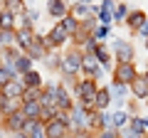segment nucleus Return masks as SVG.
I'll return each instance as SVG.
<instances>
[{
  "label": "nucleus",
  "instance_id": "nucleus-1",
  "mask_svg": "<svg viewBox=\"0 0 148 138\" xmlns=\"http://www.w3.org/2000/svg\"><path fill=\"white\" fill-rule=\"evenodd\" d=\"M45 42H47V49H62L69 42V32L62 27V22H54L49 32L45 35Z\"/></svg>",
  "mask_w": 148,
  "mask_h": 138
},
{
  "label": "nucleus",
  "instance_id": "nucleus-2",
  "mask_svg": "<svg viewBox=\"0 0 148 138\" xmlns=\"http://www.w3.org/2000/svg\"><path fill=\"white\" fill-rule=\"evenodd\" d=\"M138 74V69H136V64L133 62H116V67H114V84H131L133 81V77Z\"/></svg>",
  "mask_w": 148,
  "mask_h": 138
},
{
  "label": "nucleus",
  "instance_id": "nucleus-3",
  "mask_svg": "<svg viewBox=\"0 0 148 138\" xmlns=\"http://www.w3.org/2000/svg\"><path fill=\"white\" fill-rule=\"evenodd\" d=\"M69 131L72 133L89 131V116H86V111L79 106V104H74V109L69 111Z\"/></svg>",
  "mask_w": 148,
  "mask_h": 138
},
{
  "label": "nucleus",
  "instance_id": "nucleus-4",
  "mask_svg": "<svg viewBox=\"0 0 148 138\" xmlns=\"http://www.w3.org/2000/svg\"><path fill=\"white\" fill-rule=\"evenodd\" d=\"M84 77H89V79H104V69H101V64L96 62L94 54H82V69H79Z\"/></svg>",
  "mask_w": 148,
  "mask_h": 138
},
{
  "label": "nucleus",
  "instance_id": "nucleus-5",
  "mask_svg": "<svg viewBox=\"0 0 148 138\" xmlns=\"http://www.w3.org/2000/svg\"><path fill=\"white\" fill-rule=\"evenodd\" d=\"M25 113L20 111V109H15L12 113H8V116H3V131L5 133H20L22 126H25Z\"/></svg>",
  "mask_w": 148,
  "mask_h": 138
},
{
  "label": "nucleus",
  "instance_id": "nucleus-6",
  "mask_svg": "<svg viewBox=\"0 0 148 138\" xmlns=\"http://www.w3.org/2000/svg\"><path fill=\"white\" fill-rule=\"evenodd\" d=\"M25 54L32 59V62H37V59H45L49 54L47 49V42H45V35H35V40H32V44L25 49Z\"/></svg>",
  "mask_w": 148,
  "mask_h": 138
},
{
  "label": "nucleus",
  "instance_id": "nucleus-7",
  "mask_svg": "<svg viewBox=\"0 0 148 138\" xmlns=\"http://www.w3.org/2000/svg\"><path fill=\"white\" fill-rule=\"evenodd\" d=\"M111 49H114V54H116L119 62H133V44L131 42L116 37L114 42H111Z\"/></svg>",
  "mask_w": 148,
  "mask_h": 138
},
{
  "label": "nucleus",
  "instance_id": "nucleus-8",
  "mask_svg": "<svg viewBox=\"0 0 148 138\" xmlns=\"http://www.w3.org/2000/svg\"><path fill=\"white\" fill-rule=\"evenodd\" d=\"M32 40H35V30H32V25H20L15 30V47L20 49V52H25V49L30 47Z\"/></svg>",
  "mask_w": 148,
  "mask_h": 138
},
{
  "label": "nucleus",
  "instance_id": "nucleus-9",
  "mask_svg": "<svg viewBox=\"0 0 148 138\" xmlns=\"http://www.w3.org/2000/svg\"><path fill=\"white\" fill-rule=\"evenodd\" d=\"M0 91H3V96H5V99L20 101L22 94H25V84H22V79L17 77V79H10L8 84H3V86H0Z\"/></svg>",
  "mask_w": 148,
  "mask_h": 138
},
{
  "label": "nucleus",
  "instance_id": "nucleus-10",
  "mask_svg": "<svg viewBox=\"0 0 148 138\" xmlns=\"http://www.w3.org/2000/svg\"><path fill=\"white\" fill-rule=\"evenodd\" d=\"M54 106H57L59 111H72V109H74V101H72V96H69V86L57 84V96H54Z\"/></svg>",
  "mask_w": 148,
  "mask_h": 138
},
{
  "label": "nucleus",
  "instance_id": "nucleus-11",
  "mask_svg": "<svg viewBox=\"0 0 148 138\" xmlns=\"http://www.w3.org/2000/svg\"><path fill=\"white\" fill-rule=\"evenodd\" d=\"M128 91L133 94V99H146L148 96V77L146 74H136L133 81L128 84Z\"/></svg>",
  "mask_w": 148,
  "mask_h": 138
},
{
  "label": "nucleus",
  "instance_id": "nucleus-12",
  "mask_svg": "<svg viewBox=\"0 0 148 138\" xmlns=\"http://www.w3.org/2000/svg\"><path fill=\"white\" fill-rule=\"evenodd\" d=\"M114 8H116V0H101V5H99V25H109L114 22Z\"/></svg>",
  "mask_w": 148,
  "mask_h": 138
},
{
  "label": "nucleus",
  "instance_id": "nucleus-13",
  "mask_svg": "<svg viewBox=\"0 0 148 138\" xmlns=\"http://www.w3.org/2000/svg\"><path fill=\"white\" fill-rule=\"evenodd\" d=\"M94 57H96V62L101 64V69H111V59H114V54H111L109 44L99 42V44H96V49H94Z\"/></svg>",
  "mask_w": 148,
  "mask_h": 138
},
{
  "label": "nucleus",
  "instance_id": "nucleus-14",
  "mask_svg": "<svg viewBox=\"0 0 148 138\" xmlns=\"http://www.w3.org/2000/svg\"><path fill=\"white\" fill-rule=\"evenodd\" d=\"M67 12H69L67 0H49V3H47V15L54 17V20H62Z\"/></svg>",
  "mask_w": 148,
  "mask_h": 138
},
{
  "label": "nucleus",
  "instance_id": "nucleus-15",
  "mask_svg": "<svg viewBox=\"0 0 148 138\" xmlns=\"http://www.w3.org/2000/svg\"><path fill=\"white\" fill-rule=\"evenodd\" d=\"M111 101H114V99H111L109 86H99V89H96V96H94V109H96V111H106Z\"/></svg>",
  "mask_w": 148,
  "mask_h": 138
},
{
  "label": "nucleus",
  "instance_id": "nucleus-16",
  "mask_svg": "<svg viewBox=\"0 0 148 138\" xmlns=\"http://www.w3.org/2000/svg\"><path fill=\"white\" fill-rule=\"evenodd\" d=\"M146 20H148V15H146L143 10H128V15H126V20H123V25H126L128 30L136 32V30H138V27H141Z\"/></svg>",
  "mask_w": 148,
  "mask_h": 138
},
{
  "label": "nucleus",
  "instance_id": "nucleus-17",
  "mask_svg": "<svg viewBox=\"0 0 148 138\" xmlns=\"http://www.w3.org/2000/svg\"><path fill=\"white\" fill-rule=\"evenodd\" d=\"M20 79H22V84H25V89H42V86H45V81H42V77H40V72H35V69H30L27 74L20 77Z\"/></svg>",
  "mask_w": 148,
  "mask_h": 138
},
{
  "label": "nucleus",
  "instance_id": "nucleus-18",
  "mask_svg": "<svg viewBox=\"0 0 148 138\" xmlns=\"http://www.w3.org/2000/svg\"><path fill=\"white\" fill-rule=\"evenodd\" d=\"M69 15L77 17L79 22H84L86 17L91 15V10H89V5H84V3H72V5H69Z\"/></svg>",
  "mask_w": 148,
  "mask_h": 138
},
{
  "label": "nucleus",
  "instance_id": "nucleus-19",
  "mask_svg": "<svg viewBox=\"0 0 148 138\" xmlns=\"http://www.w3.org/2000/svg\"><path fill=\"white\" fill-rule=\"evenodd\" d=\"M3 3V10H10L12 15H25V10H27V5H25V0H0Z\"/></svg>",
  "mask_w": 148,
  "mask_h": 138
},
{
  "label": "nucleus",
  "instance_id": "nucleus-20",
  "mask_svg": "<svg viewBox=\"0 0 148 138\" xmlns=\"http://www.w3.org/2000/svg\"><path fill=\"white\" fill-rule=\"evenodd\" d=\"M20 111L25 113V118H37L40 116V104L37 101H20Z\"/></svg>",
  "mask_w": 148,
  "mask_h": 138
},
{
  "label": "nucleus",
  "instance_id": "nucleus-21",
  "mask_svg": "<svg viewBox=\"0 0 148 138\" xmlns=\"http://www.w3.org/2000/svg\"><path fill=\"white\" fill-rule=\"evenodd\" d=\"M32 64H35V62H32V59L27 57L25 52H22L20 57L15 59V69H17V74H20V77H22V74H27V72H30V69H32Z\"/></svg>",
  "mask_w": 148,
  "mask_h": 138
},
{
  "label": "nucleus",
  "instance_id": "nucleus-22",
  "mask_svg": "<svg viewBox=\"0 0 148 138\" xmlns=\"http://www.w3.org/2000/svg\"><path fill=\"white\" fill-rule=\"evenodd\" d=\"M0 30H15V15L0 8Z\"/></svg>",
  "mask_w": 148,
  "mask_h": 138
},
{
  "label": "nucleus",
  "instance_id": "nucleus-23",
  "mask_svg": "<svg viewBox=\"0 0 148 138\" xmlns=\"http://www.w3.org/2000/svg\"><path fill=\"white\" fill-rule=\"evenodd\" d=\"M123 126H128V113L126 111H114L111 113V128H123Z\"/></svg>",
  "mask_w": 148,
  "mask_h": 138
},
{
  "label": "nucleus",
  "instance_id": "nucleus-24",
  "mask_svg": "<svg viewBox=\"0 0 148 138\" xmlns=\"http://www.w3.org/2000/svg\"><path fill=\"white\" fill-rule=\"evenodd\" d=\"M59 22H62V27H64V30L69 32V37H72L74 32L79 30V20H77V17H72V15H69V12H67V15H64V17H62V20H59Z\"/></svg>",
  "mask_w": 148,
  "mask_h": 138
},
{
  "label": "nucleus",
  "instance_id": "nucleus-25",
  "mask_svg": "<svg viewBox=\"0 0 148 138\" xmlns=\"http://www.w3.org/2000/svg\"><path fill=\"white\" fill-rule=\"evenodd\" d=\"M15 47V30H0V49Z\"/></svg>",
  "mask_w": 148,
  "mask_h": 138
},
{
  "label": "nucleus",
  "instance_id": "nucleus-26",
  "mask_svg": "<svg viewBox=\"0 0 148 138\" xmlns=\"http://www.w3.org/2000/svg\"><path fill=\"white\" fill-rule=\"evenodd\" d=\"M109 91H111V99H126L128 86H126V84H114V81H111V84H109Z\"/></svg>",
  "mask_w": 148,
  "mask_h": 138
},
{
  "label": "nucleus",
  "instance_id": "nucleus-27",
  "mask_svg": "<svg viewBox=\"0 0 148 138\" xmlns=\"http://www.w3.org/2000/svg\"><path fill=\"white\" fill-rule=\"evenodd\" d=\"M126 15H128V5H126V3H116V8H114V22L123 25Z\"/></svg>",
  "mask_w": 148,
  "mask_h": 138
},
{
  "label": "nucleus",
  "instance_id": "nucleus-28",
  "mask_svg": "<svg viewBox=\"0 0 148 138\" xmlns=\"http://www.w3.org/2000/svg\"><path fill=\"white\" fill-rule=\"evenodd\" d=\"M109 35H111V27H109V25H99V27H96L94 32H91V37H94L96 42H101V40H106Z\"/></svg>",
  "mask_w": 148,
  "mask_h": 138
},
{
  "label": "nucleus",
  "instance_id": "nucleus-29",
  "mask_svg": "<svg viewBox=\"0 0 148 138\" xmlns=\"http://www.w3.org/2000/svg\"><path fill=\"white\" fill-rule=\"evenodd\" d=\"M59 62H62V57H57V54H47V57H45V67H47L49 72H57Z\"/></svg>",
  "mask_w": 148,
  "mask_h": 138
},
{
  "label": "nucleus",
  "instance_id": "nucleus-30",
  "mask_svg": "<svg viewBox=\"0 0 148 138\" xmlns=\"http://www.w3.org/2000/svg\"><path fill=\"white\" fill-rule=\"evenodd\" d=\"M128 128L136 133H143V116H128Z\"/></svg>",
  "mask_w": 148,
  "mask_h": 138
},
{
  "label": "nucleus",
  "instance_id": "nucleus-31",
  "mask_svg": "<svg viewBox=\"0 0 148 138\" xmlns=\"http://www.w3.org/2000/svg\"><path fill=\"white\" fill-rule=\"evenodd\" d=\"M96 138H119V131L116 128H104V131L96 133Z\"/></svg>",
  "mask_w": 148,
  "mask_h": 138
},
{
  "label": "nucleus",
  "instance_id": "nucleus-32",
  "mask_svg": "<svg viewBox=\"0 0 148 138\" xmlns=\"http://www.w3.org/2000/svg\"><path fill=\"white\" fill-rule=\"evenodd\" d=\"M10 79H12V77L8 74V69H5V67H0V86H3V84H8Z\"/></svg>",
  "mask_w": 148,
  "mask_h": 138
},
{
  "label": "nucleus",
  "instance_id": "nucleus-33",
  "mask_svg": "<svg viewBox=\"0 0 148 138\" xmlns=\"http://www.w3.org/2000/svg\"><path fill=\"white\" fill-rule=\"evenodd\" d=\"M136 35H138V37H143V40L148 37V20H146V22H143V25L136 30Z\"/></svg>",
  "mask_w": 148,
  "mask_h": 138
},
{
  "label": "nucleus",
  "instance_id": "nucleus-34",
  "mask_svg": "<svg viewBox=\"0 0 148 138\" xmlns=\"http://www.w3.org/2000/svg\"><path fill=\"white\" fill-rule=\"evenodd\" d=\"M143 136H148V118H143Z\"/></svg>",
  "mask_w": 148,
  "mask_h": 138
},
{
  "label": "nucleus",
  "instance_id": "nucleus-35",
  "mask_svg": "<svg viewBox=\"0 0 148 138\" xmlns=\"http://www.w3.org/2000/svg\"><path fill=\"white\" fill-rule=\"evenodd\" d=\"M64 138H77V136H74V133H67V136H64Z\"/></svg>",
  "mask_w": 148,
  "mask_h": 138
},
{
  "label": "nucleus",
  "instance_id": "nucleus-36",
  "mask_svg": "<svg viewBox=\"0 0 148 138\" xmlns=\"http://www.w3.org/2000/svg\"><path fill=\"white\" fill-rule=\"evenodd\" d=\"M143 74H146V77H148V62H146V72H143Z\"/></svg>",
  "mask_w": 148,
  "mask_h": 138
},
{
  "label": "nucleus",
  "instance_id": "nucleus-37",
  "mask_svg": "<svg viewBox=\"0 0 148 138\" xmlns=\"http://www.w3.org/2000/svg\"><path fill=\"white\" fill-rule=\"evenodd\" d=\"M143 44H146V52H148V37H146V42H143Z\"/></svg>",
  "mask_w": 148,
  "mask_h": 138
},
{
  "label": "nucleus",
  "instance_id": "nucleus-38",
  "mask_svg": "<svg viewBox=\"0 0 148 138\" xmlns=\"http://www.w3.org/2000/svg\"><path fill=\"white\" fill-rule=\"evenodd\" d=\"M0 126H3V113H0Z\"/></svg>",
  "mask_w": 148,
  "mask_h": 138
},
{
  "label": "nucleus",
  "instance_id": "nucleus-39",
  "mask_svg": "<svg viewBox=\"0 0 148 138\" xmlns=\"http://www.w3.org/2000/svg\"><path fill=\"white\" fill-rule=\"evenodd\" d=\"M146 106H148V99H146Z\"/></svg>",
  "mask_w": 148,
  "mask_h": 138
},
{
  "label": "nucleus",
  "instance_id": "nucleus-40",
  "mask_svg": "<svg viewBox=\"0 0 148 138\" xmlns=\"http://www.w3.org/2000/svg\"><path fill=\"white\" fill-rule=\"evenodd\" d=\"M0 54H3V49H0Z\"/></svg>",
  "mask_w": 148,
  "mask_h": 138
},
{
  "label": "nucleus",
  "instance_id": "nucleus-41",
  "mask_svg": "<svg viewBox=\"0 0 148 138\" xmlns=\"http://www.w3.org/2000/svg\"><path fill=\"white\" fill-rule=\"evenodd\" d=\"M0 96H3V91H0Z\"/></svg>",
  "mask_w": 148,
  "mask_h": 138
},
{
  "label": "nucleus",
  "instance_id": "nucleus-42",
  "mask_svg": "<svg viewBox=\"0 0 148 138\" xmlns=\"http://www.w3.org/2000/svg\"><path fill=\"white\" fill-rule=\"evenodd\" d=\"M146 99H148V96H146Z\"/></svg>",
  "mask_w": 148,
  "mask_h": 138
},
{
  "label": "nucleus",
  "instance_id": "nucleus-43",
  "mask_svg": "<svg viewBox=\"0 0 148 138\" xmlns=\"http://www.w3.org/2000/svg\"><path fill=\"white\" fill-rule=\"evenodd\" d=\"M30 3H32V0H30Z\"/></svg>",
  "mask_w": 148,
  "mask_h": 138
}]
</instances>
